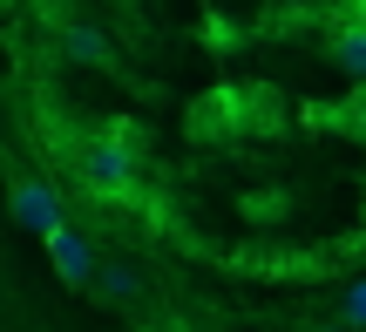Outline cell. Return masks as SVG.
Here are the masks:
<instances>
[{
	"label": "cell",
	"mask_w": 366,
	"mask_h": 332,
	"mask_svg": "<svg viewBox=\"0 0 366 332\" xmlns=\"http://www.w3.org/2000/svg\"><path fill=\"white\" fill-rule=\"evenodd\" d=\"M346 129H353V136H360V143H366V89L353 95V116H346Z\"/></svg>",
	"instance_id": "obj_7"
},
{
	"label": "cell",
	"mask_w": 366,
	"mask_h": 332,
	"mask_svg": "<svg viewBox=\"0 0 366 332\" xmlns=\"http://www.w3.org/2000/svg\"><path fill=\"white\" fill-rule=\"evenodd\" d=\"M7 211H14V224H21V231H34V238H48L54 224H68V217H61V190H54L48 176H14Z\"/></svg>",
	"instance_id": "obj_2"
},
{
	"label": "cell",
	"mask_w": 366,
	"mask_h": 332,
	"mask_svg": "<svg viewBox=\"0 0 366 332\" xmlns=\"http://www.w3.org/2000/svg\"><path fill=\"white\" fill-rule=\"evenodd\" d=\"M75 170H81V183L95 190V197H122V190L136 183V149H129V136H89V143L75 149Z\"/></svg>",
	"instance_id": "obj_1"
},
{
	"label": "cell",
	"mask_w": 366,
	"mask_h": 332,
	"mask_svg": "<svg viewBox=\"0 0 366 332\" xmlns=\"http://www.w3.org/2000/svg\"><path fill=\"white\" fill-rule=\"evenodd\" d=\"M68 54H75V61H109L102 34H89V27H75V34H68Z\"/></svg>",
	"instance_id": "obj_5"
},
{
	"label": "cell",
	"mask_w": 366,
	"mask_h": 332,
	"mask_svg": "<svg viewBox=\"0 0 366 332\" xmlns=\"http://www.w3.org/2000/svg\"><path fill=\"white\" fill-rule=\"evenodd\" d=\"M340 319H346V326H366V278H360V285H346V298H340Z\"/></svg>",
	"instance_id": "obj_6"
},
{
	"label": "cell",
	"mask_w": 366,
	"mask_h": 332,
	"mask_svg": "<svg viewBox=\"0 0 366 332\" xmlns=\"http://www.w3.org/2000/svg\"><path fill=\"white\" fill-rule=\"evenodd\" d=\"M48 258H54V271H61V285H89L95 278V244L81 238L75 224H54L48 231Z\"/></svg>",
	"instance_id": "obj_3"
},
{
	"label": "cell",
	"mask_w": 366,
	"mask_h": 332,
	"mask_svg": "<svg viewBox=\"0 0 366 332\" xmlns=\"http://www.w3.org/2000/svg\"><path fill=\"white\" fill-rule=\"evenodd\" d=\"M332 61H340L346 75H353L360 89H366V14H353V21L332 34Z\"/></svg>",
	"instance_id": "obj_4"
}]
</instances>
